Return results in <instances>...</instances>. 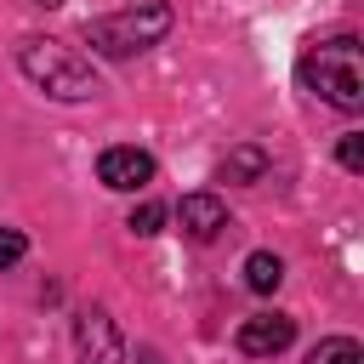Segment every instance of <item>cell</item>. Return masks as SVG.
I'll return each instance as SVG.
<instances>
[{
    "mask_svg": "<svg viewBox=\"0 0 364 364\" xmlns=\"http://www.w3.org/2000/svg\"><path fill=\"white\" fill-rule=\"evenodd\" d=\"M262 171H267V154H262L256 142H239V148L216 165V176H222V182H262Z\"/></svg>",
    "mask_w": 364,
    "mask_h": 364,
    "instance_id": "8",
    "label": "cell"
},
{
    "mask_svg": "<svg viewBox=\"0 0 364 364\" xmlns=\"http://www.w3.org/2000/svg\"><path fill=\"white\" fill-rule=\"evenodd\" d=\"M136 364H165V358H159L154 347H136Z\"/></svg>",
    "mask_w": 364,
    "mask_h": 364,
    "instance_id": "14",
    "label": "cell"
},
{
    "mask_svg": "<svg viewBox=\"0 0 364 364\" xmlns=\"http://www.w3.org/2000/svg\"><path fill=\"white\" fill-rule=\"evenodd\" d=\"M301 85L313 97H324L330 108L341 114H358L364 108V46L353 34H336V40H313L296 63Z\"/></svg>",
    "mask_w": 364,
    "mask_h": 364,
    "instance_id": "1",
    "label": "cell"
},
{
    "mask_svg": "<svg viewBox=\"0 0 364 364\" xmlns=\"http://www.w3.org/2000/svg\"><path fill=\"white\" fill-rule=\"evenodd\" d=\"M290 341H296V318L290 313H256V318L239 324V353L245 358H273Z\"/></svg>",
    "mask_w": 364,
    "mask_h": 364,
    "instance_id": "5",
    "label": "cell"
},
{
    "mask_svg": "<svg viewBox=\"0 0 364 364\" xmlns=\"http://www.w3.org/2000/svg\"><path fill=\"white\" fill-rule=\"evenodd\" d=\"M165 34H171V6H159V0H136L125 11H108V17L85 23V46L97 57H136V51L159 46Z\"/></svg>",
    "mask_w": 364,
    "mask_h": 364,
    "instance_id": "3",
    "label": "cell"
},
{
    "mask_svg": "<svg viewBox=\"0 0 364 364\" xmlns=\"http://www.w3.org/2000/svg\"><path fill=\"white\" fill-rule=\"evenodd\" d=\"M97 182L119 188V193H136V188L154 182V154H142V148H108L97 159Z\"/></svg>",
    "mask_w": 364,
    "mask_h": 364,
    "instance_id": "6",
    "label": "cell"
},
{
    "mask_svg": "<svg viewBox=\"0 0 364 364\" xmlns=\"http://www.w3.org/2000/svg\"><path fill=\"white\" fill-rule=\"evenodd\" d=\"M336 159H341L347 171H364V136H341V148H336Z\"/></svg>",
    "mask_w": 364,
    "mask_h": 364,
    "instance_id": "13",
    "label": "cell"
},
{
    "mask_svg": "<svg viewBox=\"0 0 364 364\" xmlns=\"http://www.w3.org/2000/svg\"><path fill=\"white\" fill-rule=\"evenodd\" d=\"M28 6H46V11H51V6H63V0H28Z\"/></svg>",
    "mask_w": 364,
    "mask_h": 364,
    "instance_id": "15",
    "label": "cell"
},
{
    "mask_svg": "<svg viewBox=\"0 0 364 364\" xmlns=\"http://www.w3.org/2000/svg\"><path fill=\"white\" fill-rule=\"evenodd\" d=\"M125 228H131L136 239H154V233L165 228V205H154V199H148V205H136V210L125 216Z\"/></svg>",
    "mask_w": 364,
    "mask_h": 364,
    "instance_id": "11",
    "label": "cell"
},
{
    "mask_svg": "<svg viewBox=\"0 0 364 364\" xmlns=\"http://www.w3.org/2000/svg\"><path fill=\"white\" fill-rule=\"evenodd\" d=\"M23 250H28V239H23L17 228H0V267H11V262H23Z\"/></svg>",
    "mask_w": 364,
    "mask_h": 364,
    "instance_id": "12",
    "label": "cell"
},
{
    "mask_svg": "<svg viewBox=\"0 0 364 364\" xmlns=\"http://www.w3.org/2000/svg\"><path fill=\"white\" fill-rule=\"evenodd\" d=\"M176 222H182V233H188V239L210 245V239L228 228V205H222L216 193H182V205H176Z\"/></svg>",
    "mask_w": 364,
    "mask_h": 364,
    "instance_id": "7",
    "label": "cell"
},
{
    "mask_svg": "<svg viewBox=\"0 0 364 364\" xmlns=\"http://www.w3.org/2000/svg\"><path fill=\"white\" fill-rule=\"evenodd\" d=\"M245 284H250L256 296H273V290L284 284V262H279L273 250H256V256L245 262Z\"/></svg>",
    "mask_w": 364,
    "mask_h": 364,
    "instance_id": "9",
    "label": "cell"
},
{
    "mask_svg": "<svg viewBox=\"0 0 364 364\" xmlns=\"http://www.w3.org/2000/svg\"><path fill=\"white\" fill-rule=\"evenodd\" d=\"M307 364H364V347H358L353 336H324V341L307 353Z\"/></svg>",
    "mask_w": 364,
    "mask_h": 364,
    "instance_id": "10",
    "label": "cell"
},
{
    "mask_svg": "<svg viewBox=\"0 0 364 364\" xmlns=\"http://www.w3.org/2000/svg\"><path fill=\"white\" fill-rule=\"evenodd\" d=\"M17 68H23V80H28L34 91H46V97H57V102H85V97L102 91V85H97V68H91L74 46H63V40L28 34V40L17 46Z\"/></svg>",
    "mask_w": 364,
    "mask_h": 364,
    "instance_id": "2",
    "label": "cell"
},
{
    "mask_svg": "<svg viewBox=\"0 0 364 364\" xmlns=\"http://www.w3.org/2000/svg\"><path fill=\"white\" fill-rule=\"evenodd\" d=\"M74 347H80V364H125V341L102 307H85L74 318Z\"/></svg>",
    "mask_w": 364,
    "mask_h": 364,
    "instance_id": "4",
    "label": "cell"
}]
</instances>
